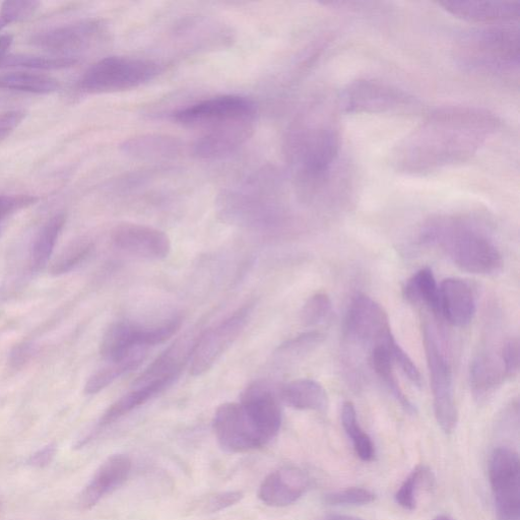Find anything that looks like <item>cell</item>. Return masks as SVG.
<instances>
[{"mask_svg": "<svg viewBox=\"0 0 520 520\" xmlns=\"http://www.w3.org/2000/svg\"><path fill=\"white\" fill-rule=\"evenodd\" d=\"M333 314V302L324 293L311 296L301 310V321L305 327H316V325L327 322Z\"/></svg>", "mask_w": 520, "mask_h": 520, "instance_id": "37", "label": "cell"}, {"mask_svg": "<svg viewBox=\"0 0 520 520\" xmlns=\"http://www.w3.org/2000/svg\"><path fill=\"white\" fill-rule=\"evenodd\" d=\"M57 453V446L50 443L35 451L28 460V465L36 469H44L51 465Z\"/></svg>", "mask_w": 520, "mask_h": 520, "instance_id": "46", "label": "cell"}, {"mask_svg": "<svg viewBox=\"0 0 520 520\" xmlns=\"http://www.w3.org/2000/svg\"><path fill=\"white\" fill-rule=\"evenodd\" d=\"M433 520H454L448 516H445V515H439L437 517H435Z\"/></svg>", "mask_w": 520, "mask_h": 520, "instance_id": "50", "label": "cell"}, {"mask_svg": "<svg viewBox=\"0 0 520 520\" xmlns=\"http://www.w3.org/2000/svg\"><path fill=\"white\" fill-rule=\"evenodd\" d=\"M337 97L316 98L291 126L286 157L305 201L331 197L342 150Z\"/></svg>", "mask_w": 520, "mask_h": 520, "instance_id": "2", "label": "cell"}, {"mask_svg": "<svg viewBox=\"0 0 520 520\" xmlns=\"http://www.w3.org/2000/svg\"><path fill=\"white\" fill-rule=\"evenodd\" d=\"M0 505H2V501H0Z\"/></svg>", "mask_w": 520, "mask_h": 520, "instance_id": "51", "label": "cell"}, {"mask_svg": "<svg viewBox=\"0 0 520 520\" xmlns=\"http://www.w3.org/2000/svg\"><path fill=\"white\" fill-rule=\"evenodd\" d=\"M439 291L440 314L453 327H467L477 311L476 296L471 285L462 279L449 278L442 282Z\"/></svg>", "mask_w": 520, "mask_h": 520, "instance_id": "20", "label": "cell"}, {"mask_svg": "<svg viewBox=\"0 0 520 520\" xmlns=\"http://www.w3.org/2000/svg\"><path fill=\"white\" fill-rule=\"evenodd\" d=\"M240 405L265 440L271 442L280 432L282 410L269 383L255 381L241 396Z\"/></svg>", "mask_w": 520, "mask_h": 520, "instance_id": "16", "label": "cell"}, {"mask_svg": "<svg viewBox=\"0 0 520 520\" xmlns=\"http://www.w3.org/2000/svg\"><path fill=\"white\" fill-rule=\"evenodd\" d=\"M39 202V198L30 194L0 195V237H2L9 222L22 211Z\"/></svg>", "mask_w": 520, "mask_h": 520, "instance_id": "38", "label": "cell"}, {"mask_svg": "<svg viewBox=\"0 0 520 520\" xmlns=\"http://www.w3.org/2000/svg\"><path fill=\"white\" fill-rule=\"evenodd\" d=\"M14 43V37L11 34L0 35V67L10 55V50Z\"/></svg>", "mask_w": 520, "mask_h": 520, "instance_id": "48", "label": "cell"}, {"mask_svg": "<svg viewBox=\"0 0 520 520\" xmlns=\"http://www.w3.org/2000/svg\"><path fill=\"white\" fill-rule=\"evenodd\" d=\"M172 383L173 381L170 380H158L145 385L134 386L132 392L127 393L109 407L100 418L97 429L105 428L143 406L163 393Z\"/></svg>", "mask_w": 520, "mask_h": 520, "instance_id": "27", "label": "cell"}, {"mask_svg": "<svg viewBox=\"0 0 520 520\" xmlns=\"http://www.w3.org/2000/svg\"><path fill=\"white\" fill-rule=\"evenodd\" d=\"M256 103L241 95H221L181 108L172 119L181 126L206 130L246 119H256Z\"/></svg>", "mask_w": 520, "mask_h": 520, "instance_id": "9", "label": "cell"}, {"mask_svg": "<svg viewBox=\"0 0 520 520\" xmlns=\"http://www.w3.org/2000/svg\"><path fill=\"white\" fill-rule=\"evenodd\" d=\"M370 365L375 374L392 393L394 398L409 414H416L417 410L409 398L405 395L396 373L394 361L388 350L383 345H376L370 354Z\"/></svg>", "mask_w": 520, "mask_h": 520, "instance_id": "28", "label": "cell"}, {"mask_svg": "<svg viewBox=\"0 0 520 520\" xmlns=\"http://www.w3.org/2000/svg\"><path fill=\"white\" fill-rule=\"evenodd\" d=\"M374 493L363 488H349L323 496V502L328 505H365L374 502Z\"/></svg>", "mask_w": 520, "mask_h": 520, "instance_id": "42", "label": "cell"}, {"mask_svg": "<svg viewBox=\"0 0 520 520\" xmlns=\"http://www.w3.org/2000/svg\"><path fill=\"white\" fill-rule=\"evenodd\" d=\"M113 246L129 255L148 260H162L171 252V241L166 233L147 225L122 223L110 234Z\"/></svg>", "mask_w": 520, "mask_h": 520, "instance_id": "15", "label": "cell"}, {"mask_svg": "<svg viewBox=\"0 0 520 520\" xmlns=\"http://www.w3.org/2000/svg\"><path fill=\"white\" fill-rule=\"evenodd\" d=\"M500 359L506 378L515 377L519 369V343L517 339H510L503 345Z\"/></svg>", "mask_w": 520, "mask_h": 520, "instance_id": "43", "label": "cell"}, {"mask_svg": "<svg viewBox=\"0 0 520 520\" xmlns=\"http://www.w3.org/2000/svg\"><path fill=\"white\" fill-rule=\"evenodd\" d=\"M40 3L38 2H6L0 7V32L8 26L23 22L33 16Z\"/></svg>", "mask_w": 520, "mask_h": 520, "instance_id": "41", "label": "cell"}, {"mask_svg": "<svg viewBox=\"0 0 520 520\" xmlns=\"http://www.w3.org/2000/svg\"><path fill=\"white\" fill-rule=\"evenodd\" d=\"M433 481L431 471L425 466H418L397 492V503L407 510H415L417 507V491L422 485L431 487Z\"/></svg>", "mask_w": 520, "mask_h": 520, "instance_id": "36", "label": "cell"}, {"mask_svg": "<svg viewBox=\"0 0 520 520\" xmlns=\"http://www.w3.org/2000/svg\"><path fill=\"white\" fill-rule=\"evenodd\" d=\"M161 65L148 58L107 56L91 65L77 84L81 93L111 94L137 89L154 81Z\"/></svg>", "mask_w": 520, "mask_h": 520, "instance_id": "6", "label": "cell"}, {"mask_svg": "<svg viewBox=\"0 0 520 520\" xmlns=\"http://www.w3.org/2000/svg\"><path fill=\"white\" fill-rule=\"evenodd\" d=\"M421 240L445 252L455 266L476 275H493L503 267L494 240L478 223L458 215L437 216L427 221Z\"/></svg>", "mask_w": 520, "mask_h": 520, "instance_id": "3", "label": "cell"}, {"mask_svg": "<svg viewBox=\"0 0 520 520\" xmlns=\"http://www.w3.org/2000/svg\"><path fill=\"white\" fill-rule=\"evenodd\" d=\"M328 520H363V519L355 517V516H351V515L332 514L329 516Z\"/></svg>", "mask_w": 520, "mask_h": 520, "instance_id": "49", "label": "cell"}, {"mask_svg": "<svg viewBox=\"0 0 520 520\" xmlns=\"http://www.w3.org/2000/svg\"><path fill=\"white\" fill-rule=\"evenodd\" d=\"M346 114H410L421 103L413 95L387 83L360 79L348 84L337 97Z\"/></svg>", "mask_w": 520, "mask_h": 520, "instance_id": "7", "label": "cell"}, {"mask_svg": "<svg viewBox=\"0 0 520 520\" xmlns=\"http://www.w3.org/2000/svg\"><path fill=\"white\" fill-rule=\"evenodd\" d=\"M170 332L162 323L141 325L130 321H117L103 336L100 353L108 363H118L141 349L165 343Z\"/></svg>", "mask_w": 520, "mask_h": 520, "instance_id": "11", "label": "cell"}, {"mask_svg": "<svg viewBox=\"0 0 520 520\" xmlns=\"http://www.w3.org/2000/svg\"><path fill=\"white\" fill-rule=\"evenodd\" d=\"M59 89L58 81L46 75L18 72L0 76V91L48 95Z\"/></svg>", "mask_w": 520, "mask_h": 520, "instance_id": "31", "label": "cell"}, {"mask_svg": "<svg viewBox=\"0 0 520 520\" xmlns=\"http://www.w3.org/2000/svg\"><path fill=\"white\" fill-rule=\"evenodd\" d=\"M466 71L498 79H517L520 60L518 23L486 25L465 32L453 49Z\"/></svg>", "mask_w": 520, "mask_h": 520, "instance_id": "4", "label": "cell"}, {"mask_svg": "<svg viewBox=\"0 0 520 520\" xmlns=\"http://www.w3.org/2000/svg\"><path fill=\"white\" fill-rule=\"evenodd\" d=\"M252 311L253 304H245L216 325L215 328L203 333L190 359L191 375L201 376L212 369L243 333Z\"/></svg>", "mask_w": 520, "mask_h": 520, "instance_id": "12", "label": "cell"}, {"mask_svg": "<svg viewBox=\"0 0 520 520\" xmlns=\"http://www.w3.org/2000/svg\"><path fill=\"white\" fill-rule=\"evenodd\" d=\"M242 498L243 493L240 491L219 493L210 498L206 506V511L209 513L219 512L237 504Z\"/></svg>", "mask_w": 520, "mask_h": 520, "instance_id": "45", "label": "cell"}, {"mask_svg": "<svg viewBox=\"0 0 520 520\" xmlns=\"http://www.w3.org/2000/svg\"><path fill=\"white\" fill-rule=\"evenodd\" d=\"M498 520H520V469L517 452L496 448L489 466Z\"/></svg>", "mask_w": 520, "mask_h": 520, "instance_id": "13", "label": "cell"}, {"mask_svg": "<svg viewBox=\"0 0 520 520\" xmlns=\"http://www.w3.org/2000/svg\"><path fill=\"white\" fill-rule=\"evenodd\" d=\"M309 480L297 468H284L270 474L259 488L258 497L264 503L284 507L297 502L307 491Z\"/></svg>", "mask_w": 520, "mask_h": 520, "instance_id": "23", "label": "cell"}, {"mask_svg": "<svg viewBox=\"0 0 520 520\" xmlns=\"http://www.w3.org/2000/svg\"><path fill=\"white\" fill-rule=\"evenodd\" d=\"M282 187L274 175L251 178L221 195L220 215L226 222L241 227H278L286 218Z\"/></svg>", "mask_w": 520, "mask_h": 520, "instance_id": "5", "label": "cell"}, {"mask_svg": "<svg viewBox=\"0 0 520 520\" xmlns=\"http://www.w3.org/2000/svg\"><path fill=\"white\" fill-rule=\"evenodd\" d=\"M213 428L220 446L229 453H244L268 444L240 403L221 405L216 410Z\"/></svg>", "mask_w": 520, "mask_h": 520, "instance_id": "14", "label": "cell"}, {"mask_svg": "<svg viewBox=\"0 0 520 520\" xmlns=\"http://www.w3.org/2000/svg\"><path fill=\"white\" fill-rule=\"evenodd\" d=\"M500 123L483 108H438L398 143L390 153V165L401 174L422 176L464 164L496 135Z\"/></svg>", "mask_w": 520, "mask_h": 520, "instance_id": "1", "label": "cell"}, {"mask_svg": "<svg viewBox=\"0 0 520 520\" xmlns=\"http://www.w3.org/2000/svg\"><path fill=\"white\" fill-rule=\"evenodd\" d=\"M279 398L287 406L301 411H323L329 404L323 386L312 379H296L284 384Z\"/></svg>", "mask_w": 520, "mask_h": 520, "instance_id": "25", "label": "cell"}, {"mask_svg": "<svg viewBox=\"0 0 520 520\" xmlns=\"http://www.w3.org/2000/svg\"><path fill=\"white\" fill-rule=\"evenodd\" d=\"M256 119L230 122L206 130L195 142L193 153L199 159L215 161L236 153L253 136Z\"/></svg>", "mask_w": 520, "mask_h": 520, "instance_id": "17", "label": "cell"}, {"mask_svg": "<svg viewBox=\"0 0 520 520\" xmlns=\"http://www.w3.org/2000/svg\"><path fill=\"white\" fill-rule=\"evenodd\" d=\"M505 379L506 374L500 357L483 353L471 365V389L475 399L479 402L492 395Z\"/></svg>", "mask_w": 520, "mask_h": 520, "instance_id": "26", "label": "cell"}, {"mask_svg": "<svg viewBox=\"0 0 520 520\" xmlns=\"http://www.w3.org/2000/svg\"><path fill=\"white\" fill-rule=\"evenodd\" d=\"M31 355L32 348L30 346H21L12 354L11 362L18 367L26 363L30 359Z\"/></svg>", "mask_w": 520, "mask_h": 520, "instance_id": "47", "label": "cell"}, {"mask_svg": "<svg viewBox=\"0 0 520 520\" xmlns=\"http://www.w3.org/2000/svg\"><path fill=\"white\" fill-rule=\"evenodd\" d=\"M65 222L67 217L64 214L55 215L36 235L30 252L32 272H40L47 266Z\"/></svg>", "mask_w": 520, "mask_h": 520, "instance_id": "29", "label": "cell"}, {"mask_svg": "<svg viewBox=\"0 0 520 520\" xmlns=\"http://www.w3.org/2000/svg\"><path fill=\"white\" fill-rule=\"evenodd\" d=\"M405 299L413 305H423L440 314V291L432 270L418 271L404 287Z\"/></svg>", "mask_w": 520, "mask_h": 520, "instance_id": "30", "label": "cell"}, {"mask_svg": "<svg viewBox=\"0 0 520 520\" xmlns=\"http://www.w3.org/2000/svg\"><path fill=\"white\" fill-rule=\"evenodd\" d=\"M202 334H187L160 355L135 381L134 386L158 380L175 381L184 365L191 359Z\"/></svg>", "mask_w": 520, "mask_h": 520, "instance_id": "22", "label": "cell"}, {"mask_svg": "<svg viewBox=\"0 0 520 520\" xmlns=\"http://www.w3.org/2000/svg\"><path fill=\"white\" fill-rule=\"evenodd\" d=\"M26 116L25 110H11L0 113V143L7 140L15 132Z\"/></svg>", "mask_w": 520, "mask_h": 520, "instance_id": "44", "label": "cell"}, {"mask_svg": "<svg viewBox=\"0 0 520 520\" xmlns=\"http://www.w3.org/2000/svg\"><path fill=\"white\" fill-rule=\"evenodd\" d=\"M93 249L94 243L89 238L83 237L73 241L56 257L50 268V274L58 277L71 273L84 263Z\"/></svg>", "mask_w": 520, "mask_h": 520, "instance_id": "35", "label": "cell"}, {"mask_svg": "<svg viewBox=\"0 0 520 520\" xmlns=\"http://www.w3.org/2000/svg\"><path fill=\"white\" fill-rule=\"evenodd\" d=\"M448 14L461 20L480 23L498 24L518 21L520 17L519 2H441L438 4Z\"/></svg>", "mask_w": 520, "mask_h": 520, "instance_id": "21", "label": "cell"}, {"mask_svg": "<svg viewBox=\"0 0 520 520\" xmlns=\"http://www.w3.org/2000/svg\"><path fill=\"white\" fill-rule=\"evenodd\" d=\"M132 470V461L125 454L111 455L96 471L82 491L79 504L82 509L90 510L105 496L121 486Z\"/></svg>", "mask_w": 520, "mask_h": 520, "instance_id": "19", "label": "cell"}, {"mask_svg": "<svg viewBox=\"0 0 520 520\" xmlns=\"http://www.w3.org/2000/svg\"><path fill=\"white\" fill-rule=\"evenodd\" d=\"M424 348L430 373L434 413L444 433L450 434L458 425V410L455 406L452 373L437 336L431 325H423Z\"/></svg>", "mask_w": 520, "mask_h": 520, "instance_id": "10", "label": "cell"}, {"mask_svg": "<svg viewBox=\"0 0 520 520\" xmlns=\"http://www.w3.org/2000/svg\"><path fill=\"white\" fill-rule=\"evenodd\" d=\"M323 341V334L308 332L286 341L278 348L277 355L289 359L300 358L316 349Z\"/></svg>", "mask_w": 520, "mask_h": 520, "instance_id": "39", "label": "cell"}, {"mask_svg": "<svg viewBox=\"0 0 520 520\" xmlns=\"http://www.w3.org/2000/svg\"><path fill=\"white\" fill-rule=\"evenodd\" d=\"M346 332L350 339L358 343L378 345L392 329L383 307L369 296L359 294L350 305Z\"/></svg>", "mask_w": 520, "mask_h": 520, "instance_id": "18", "label": "cell"}, {"mask_svg": "<svg viewBox=\"0 0 520 520\" xmlns=\"http://www.w3.org/2000/svg\"><path fill=\"white\" fill-rule=\"evenodd\" d=\"M121 151L140 161H167L180 154L181 143L169 136L145 135L125 141Z\"/></svg>", "mask_w": 520, "mask_h": 520, "instance_id": "24", "label": "cell"}, {"mask_svg": "<svg viewBox=\"0 0 520 520\" xmlns=\"http://www.w3.org/2000/svg\"><path fill=\"white\" fill-rule=\"evenodd\" d=\"M147 349H141L118 363H109L93 374L85 385L87 395H96L123 374L138 368L146 358Z\"/></svg>", "mask_w": 520, "mask_h": 520, "instance_id": "32", "label": "cell"}, {"mask_svg": "<svg viewBox=\"0 0 520 520\" xmlns=\"http://www.w3.org/2000/svg\"><path fill=\"white\" fill-rule=\"evenodd\" d=\"M380 345L388 350L393 361L400 366L406 376L420 387L422 382L420 371L408 353L398 343L393 332L389 333Z\"/></svg>", "mask_w": 520, "mask_h": 520, "instance_id": "40", "label": "cell"}, {"mask_svg": "<svg viewBox=\"0 0 520 520\" xmlns=\"http://www.w3.org/2000/svg\"><path fill=\"white\" fill-rule=\"evenodd\" d=\"M80 59L62 56H36L28 54H10L0 69H25L33 71H58L75 67Z\"/></svg>", "mask_w": 520, "mask_h": 520, "instance_id": "33", "label": "cell"}, {"mask_svg": "<svg viewBox=\"0 0 520 520\" xmlns=\"http://www.w3.org/2000/svg\"><path fill=\"white\" fill-rule=\"evenodd\" d=\"M342 423L353 441L359 459L363 462H372L375 458L374 444L370 436L360 427L355 406L351 402H346L343 406Z\"/></svg>", "mask_w": 520, "mask_h": 520, "instance_id": "34", "label": "cell"}, {"mask_svg": "<svg viewBox=\"0 0 520 520\" xmlns=\"http://www.w3.org/2000/svg\"><path fill=\"white\" fill-rule=\"evenodd\" d=\"M108 25L99 19H86L39 32L30 43L53 56L81 59L110 42Z\"/></svg>", "mask_w": 520, "mask_h": 520, "instance_id": "8", "label": "cell"}]
</instances>
